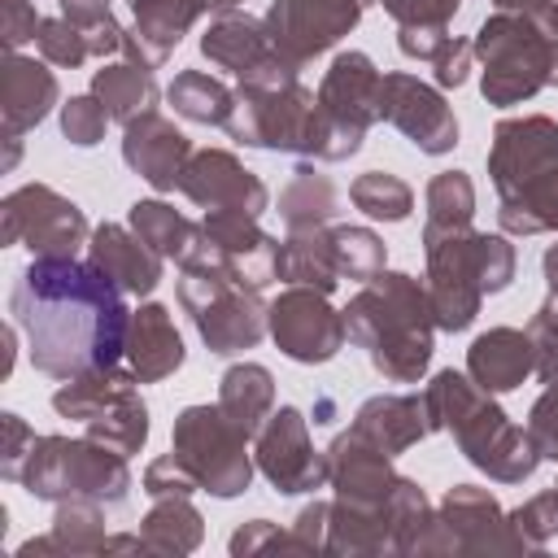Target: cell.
<instances>
[{
	"mask_svg": "<svg viewBox=\"0 0 558 558\" xmlns=\"http://www.w3.org/2000/svg\"><path fill=\"white\" fill-rule=\"evenodd\" d=\"M536 375H541V384H545V388H558V344H554V349H545V353L536 357Z\"/></svg>",
	"mask_w": 558,
	"mask_h": 558,
	"instance_id": "obj_59",
	"label": "cell"
},
{
	"mask_svg": "<svg viewBox=\"0 0 558 558\" xmlns=\"http://www.w3.org/2000/svg\"><path fill=\"white\" fill-rule=\"evenodd\" d=\"M83 436H92V440H100L105 449L131 458V453H140L144 440H148V405L140 401V392H126L122 401H113L109 410H100L96 418H87V423H83Z\"/></svg>",
	"mask_w": 558,
	"mask_h": 558,
	"instance_id": "obj_39",
	"label": "cell"
},
{
	"mask_svg": "<svg viewBox=\"0 0 558 558\" xmlns=\"http://www.w3.org/2000/svg\"><path fill=\"white\" fill-rule=\"evenodd\" d=\"M105 506L96 501H57L52 514V532L39 541H26L17 549V558L31 554H105Z\"/></svg>",
	"mask_w": 558,
	"mask_h": 558,
	"instance_id": "obj_31",
	"label": "cell"
},
{
	"mask_svg": "<svg viewBox=\"0 0 558 558\" xmlns=\"http://www.w3.org/2000/svg\"><path fill=\"white\" fill-rule=\"evenodd\" d=\"M558 170V122L545 113H523V118H501L493 126L488 144V179L497 187V201L532 187Z\"/></svg>",
	"mask_w": 558,
	"mask_h": 558,
	"instance_id": "obj_17",
	"label": "cell"
},
{
	"mask_svg": "<svg viewBox=\"0 0 558 558\" xmlns=\"http://www.w3.org/2000/svg\"><path fill=\"white\" fill-rule=\"evenodd\" d=\"M22 488L39 501H96L105 510L122 506L131 493L126 458L83 436H35L31 458L22 466Z\"/></svg>",
	"mask_w": 558,
	"mask_h": 558,
	"instance_id": "obj_6",
	"label": "cell"
},
{
	"mask_svg": "<svg viewBox=\"0 0 558 558\" xmlns=\"http://www.w3.org/2000/svg\"><path fill=\"white\" fill-rule=\"evenodd\" d=\"M527 436L541 458L558 462V388H545L527 410Z\"/></svg>",
	"mask_w": 558,
	"mask_h": 558,
	"instance_id": "obj_50",
	"label": "cell"
},
{
	"mask_svg": "<svg viewBox=\"0 0 558 558\" xmlns=\"http://www.w3.org/2000/svg\"><path fill=\"white\" fill-rule=\"evenodd\" d=\"M140 488L157 501V497H192L201 484H196V475L187 471V462L170 449V453H161V458H153L148 466H144V480H140Z\"/></svg>",
	"mask_w": 558,
	"mask_h": 558,
	"instance_id": "obj_47",
	"label": "cell"
},
{
	"mask_svg": "<svg viewBox=\"0 0 558 558\" xmlns=\"http://www.w3.org/2000/svg\"><path fill=\"white\" fill-rule=\"evenodd\" d=\"M554 497H558V480H554Z\"/></svg>",
	"mask_w": 558,
	"mask_h": 558,
	"instance_id": "obj_63",
	"label": "cell"
},
{
	"mask_svg": "<svg viewBox=\"0 0 558 558\" xmlns=\"http://www.w3.org/2000/svg\"><path fill=\"white\" fill-rule=\"evenodd\" d=\"M39 13L31 0H0V39L9 52H17L22 44H31L39 35Z\"/></svg>",
	"mask_w": 558,
	"mask_h": 558,
	"instance_id": "obj_52",
	"label": "cell"
},
{
	"mask_svg": "<svg viewBox=\"0 0 558 558\" xmlns=\"http://www.w3.org/2000/svg\"><path fill=\"white\" fill-rule=\"evenodd\" d=\"M92 96L109 109L113 122L131 126L135 118L153 113L157 109V78L148 65H135V61H118V65H100L92 74Z\"/></svg>",
	"mask_w": 558,
	"mask_h": 558,
	"instance_id": "obj_32",
	"label": "cell"
},
{
	"mask_svg": "<svg viewBox=\"0 0 558 558\" xmlns=\"http://www.w3.org/2000/svg\"><path fill=\"white\" fill-rule=\"evenodd\" d=\"M471 61H475V48H471V39H449L436 57H432V70H436V83L440 87H462L466 78H471Z\"/></svg>",
	"mask_w": 558,
	"mask_h": 558,
	"instance_id": "obj_53",
	"label": "cell"
},
{
	"mask_svg": "<svg viewBox=\"0 0 558 558\" xmlns=\"http://www.w3.org/2000/svg\"><path fill=\"white\" fill-rule=\"evenodd\" d=\"M174 296L192 314V327L205 340V349L218 353V357L244 353L266 336V305H262L257 288L231 283L227 275L183 270Z\"/></svg>",
	"mask_w": 558,
	"mask_h": 558,
	"instance_id": "obj_9",
	"label": "cell"
},
{
	"mask_svg": "<svg viewBox=\"0 0 558 558\" xmlns=\"http://www.w3.org/2000/svg\"><path fill=\"white\" fill-rule=\"evenodd\" d=\"M109 122H113L109 109H105L92 92H87V96H70V100L61 105V135H65L70 144H78V148L100 144Z\"/></svg>",
	"mask_w": 558,
	"mask_h": 558,
	"instance_id": "obj_45",
	"label": "cell"
},
{
	"mask_svg": "<svg viewBox=\"0 0 558 558\" xmlns=\"http://www.w3.org/2000/svg\"><path fill=\"white\" fill-rule=\"evenodd\" d=\"M379 70L366 52H336L318 83V109L331 135V161H344L362 148L366 131L379 122Z\"/></svg>",
	"mask_w": 558,
	"mask_h": 558,
	"instance_id": "obj_12",
	"label": "cell"
},
{
	"mask_svg": "<svg viewBox=\"0 0 558 558\" xmlns=\"http://www.w3.org/2000/svg\"><path fill=\"white\" fill-rule=\"evenodd\" d=\"M510 527L523 536L527 549H545L558 536V497H554V488L527 497L523 506H514L510 510Z\"/></svg>",
	"mask_w": 558,
	"mask_h": 558,
	"instance_id": "obj_44",
	"label": "cell"
},
{
	"mask_svg": "<svg viewBox=\"0 0 558 558\" xmlns=\"http://www.w3.org/2000/svg\"><path fill=\"white\" fill-rule=\"evenodd\" d=\"M484 74L488 105H523L545 87H558V35L527 13H493L471 39Z\"/></svg>",
	"mask_w": 558,
	"mask_h": 558,
	"instance_id": "obj_5",
	"label": "cell"
},
{
	"mask_svg": "<svg viewBox=\"0 0 558 558\" xmlns=\"http://www.w3.org/2000/svg\"><path fill=\"white\" fill-rule=\"evenodd\" d=\"M497 222L506 235H541V231H558V170H549L545 179H536L532 187L506 196L497 205Z\"/></svg>",
	"mask_w": 558,
	"mask_h": 558,
	"instance_id": "obj_38",
	"label": "cell"
},
{
	"mask_svg": "<svg viewBox=\"0 0 558 558\" xmlns=\"http://www.w3.org/2000/svg\"><path fill=\"white\" fill-rule=\"evenodd\" d=\"M113 9H109V0H61V17H70L78 31H87V26H96V22H105Z\"/></svg>",
	"mask_w": 558,
	"mask_h": 558,
	"instance_id": "obj_56",
	"label": "cell"
},
{
	"mask_svg": "<svg viewBox=\"0 0 558 558\" xmlns=\"http://www.w3.org/2000/svg\"><path fill=\"white\" fill-rule=\"evenodd\" d=\"M331 240H336V266H340V279H353V283H371L379 270H384V240L371 231V227H331Z\"/></svg>",
	"mask_w": 558,
	"mask_h": 558,
	"instance_id": "obj_42",
	"label": "cell"
},
{
	"mask_svg": "<svg viewBox=\"0 0 558 558\" xmlns=\"http://www.w3.org/2000/svg\"><path fill=\"white\" fill-rule=\"evenodd\" d=\"M344 331L357 349H366L379 379L418 384L436 349V314L427 283L405 270H379L349 296Z\"/></svg>",
	"mask_w": 558,
	"mask_h": 558,
	"instance_id": "obj_2",
	"label": "cell"
},
{
	"mask_svg": "<svg viewBox=\"0 0 558 558\" xmlns=\"http://www.w3.org/2000/svg\"><path fill=\"white\" fill-rule=\"evenodd\" d=\"M466 375L484 392H510L527 375H536V340L519 327H493L471 340L466 349Z\"/></svg>",
	"mask_w": 558,
	"mask_h": 558,
	"instance_id": "obj_26",
	"label": "cell"
},
{
	"mask_svg": "<svg viewBox=\"0 0 558 558\" xmlns=\"http://www.w3.org/2000/svg\"><path fill=\"white\" fill-rule=\"evenodd\" d=\"M57 105V74L22 52H9L0 65V126L4 135H26Z\"/></svg>",
	"mask_w": 558,
	"mask_h": 558,
	"instance_id": "obj_24",
	"label": "cell"
},
{
	"mask_svg": "<svg viewBox=\"0 0 558 558\" xmlns=\"http://www.w3.org/2000/svg\"><path fill=\"white\" fill-rule=\"evenodd\" d=\"M218 405L244 436H257L262 423L275 414V375L262 362L227 366L218 379Z\"/></svg>",
	"mask_w": 558,
	"mask_h": 558,
	"instance_id": "obj_29",
	"label": "cell"
},
{
	"mask_svg": "<svg viewBox=\"0 0 558 558\" xmlns=\"http://www.w3.org/2000/svg\"><path fill=\"white\" fill-rule=\"evenodd\" d=\"M257 471L270 480L275 493L292 497V493H314L327 484V453L314 449L310 440V423L296 405H279L262 432H257V449H253Z\"/></svg>",
	"mask_w": 558,
	"mask_h": 558,
	"instance_id": "obj_16",
	"label": "cell"
},
{
	"mask_svg": "<svg viewBox=\"0 0 558 558\" xmlns=\"http://www.w3.org/2000/svg\"><path fill=\"white\" fill-rule=\"evenodd\" d=\"M336 214H340L336 183L314 166H296V174L279 192V222L288 231H314V227H331Z\"/></svg>",
	"mask_w": 558,
	"mask_h": 558,
	"instance_id": "obj_33",
	"label": "cell"
},
{
	"mask_svg": "<svg viewBox=\"0 0 558 558\" xmlns=\"http://www.w3.org/2000/svg\"><path fill=\"white\" fill-rule=\"evenodd\" d=\"M362 4H384V0H362Z\"/></svg>",
	"mask_w": 558,
	"mask_h": 558,
	"instance_id": "obj_62",
	"label": "cell"
},
{
	"mask_svg": "<svg viewBox=\"0 0 558 558\" xmlns=\"http://www.w3.org/2000/svg\"><path fill=\"white\" fill-rule=\"evenodd\" d=\"M327 519H331V501H318V497L296 514L292 532H296V541H301L310 554H327Z\"/></svg>",
	"mask_w": 558,
	"mask_h": 558,
	"instance_id": "obj_55",
	"label": "cell"
},
{
	"mask_svg": "<svg viewBox=\"0 0 558 558\" xmlns=\"http://www.w3.org/2000/svg\"><path fill=\"white\" fill-rule=\"evenodd\" d=\"M140 536L148 554H192L205 541V519L187 497H157L153 510L140 519Z\"/></svg>",
	"mask_w": 558,
	"mask_h": 558,
	"instance_id": "obj_35",
	"label": "cell"
},
{
	"mask_svg": "<svg viewBox=\"0 0 558 558\" xmlns=\"http://www.w3.org/2000/svg\"><path fill=\"white\" fill-rule=\"evenodd\" d=\"M87 262L100 266L126 296H148L161 283V253H153L131 227L122 222H100L92 227L87 240Z\"/></svg>",
	"mask_w": 558,
	"mask_h": 558,
	"instance_id": "obj_23",
	"label": "cell"
},
{
	"mask_svg": "<svg viewBox=\"0 0 558 558\" xmlns=\"http://www.w3.org/2000/svg\"><path fill=\"white\" fill-rule=\"evenodd\" d=\"M327 484L336 488V501L357 510H388L401 475L392 471V458L362 440L353 427L340 432L327 445Z\"/></svg>",
	"mask_w": 558,
	"mask_h": 558,
	"instance_id": "obj_19",
	"label": "cell"
},
{
	"mask_svg": "<svg viewBox=\"0 0 558 558\" xmlns=\"http://www.w3.org/2000/svg\"><path fill=\"white\" fill-rule=\"evenodd\" d=\"M541 270H545V288H549V301H554V310H558V244H549V248H545V257H541Z\"/></svg>",
	"mask_w": 558,
	"mask_h": 558,
	"instance_id": "obj_58",
	"label": "cell"
},
{
	"mask_svg": "<svg viewBox=\"0 0 558 558\" xmlns=\"http://www.w3.org/2000/svg\"><path fill=\"white\" fill-rule=\"evenodd\" d=\"M35 48L48 65H61V70H78L92 48H87V35L70 22V17H44L39 22V35H35Z\"/></svg>",
	"mask_w": 558,
	"mask_h": 558,
	"instance_id": "obj_43",
	"label": "cell"
},
{
	"mask_svg": "<svg viewBox=\"0 0 558 558\" xmlns=\"http://www.w3.org/2000/svg\"><path fill=\"white\" fill-rule=\"evenodd\" d=\"M244 148L266 153H292L310 161H331L327 122L318 109V92H310L301 78L275 83V87H235V109L222 126Z\"/></svg>",
	"mask_w": 558,
	"mask_h": 558,
	"instance_id": "obj_4",
	"label": "cell"
},
{
	"mask_svg": "<svg viewBox=\"0 0 558 558\" xmlns=\"http://www.w3.org/2000/svg\"><path fill=\"white\" fill-rule=\"evenodd\" d=\"M493 4H497V13H527V17L545 22L558 0H493Z\"/></svg>",
	"mask_w": 558,
	"mask_h": 558,
	"instance_id": "obj_57",
	"label": "cell"
},
{
	"mask_svg": "<svg viewBox=\"0 0 558 558\" xmlns=\"http://www.w3.org/2000/svg\"><path fill=\"white\" fill-rule=\"evenodd\" d=\"M449 39V26H397V48L414 61H432Z\"/></svg>",
	"mask_w": 558,
	"mask_h": 558,
	"instance_id": "obj_54",
	"label": "cell"
},
{
	"mask_svg": "<svg viewBox=\"0 0 558 558\" xmlns=\"http://www.w3.org/2000/svg\"><path fill=\"white\" fill-rule=\"evenodd\" d=\"M179 270L227 275L231 283L266 292L279 279V240L270 231H262L253 214L209 209L196 222V235H192L187 253L179 257Z\"/></svg>",
	"mask_w": 558,
	"mask_h": 558,
	"instance_id": "obj_7",
	"label": "cell"
},
{
	"mask_svg": "<svg viewBox=\"0 0 558 558\" xmlns=\"http://www.w3.org/2000/svg\"><path fill=\"white\" fill-rule=\"evenodd\" d=\"M126 366L135 371L140 384H157L183 366V336L170 318L166 305H140L131 310V331H126Z\"/></svg>",
	"mask_w": 558,
	"mask_h": 558,
	"instance_id": "obj_27",
	"label": "cell"
},
{
	"mask_svg": "<svg viewBox=\"0 0 558 558\" xmlns=\"http://www.w3.org/2000/svg\"><path fill=\"white\" fill-rule=\"evenodd\" d=\"M436 514L449 532L453 554H519V549H527L523 536L510 527V514L480 484H453L445 493V501L436 506Z\"/></svg>",
	"mask_w": 558,
	"mask_h": 558,
	"instance_id": "obj_18",
	"label": "cell"
},
{
	"mask_svg": "<svg viewBox=\"0 0 558 558\" xmlns=\"http://www.w3.org/2000/svg\"><path fill=\"white\" fill-rule=\"evenodd\" d=\"M427 253V296L440 331H466L480 314L484 288L475 266V231L471 227H423Z\"/></svg>",
	"mask_w": 558,
	"mask_h": 558,
	"instance_id": "obj_11",
	"label": "cell"
},
{
	"mask_svg": "<svg viewBox=\"0 0 558 558\" xmlns=\"http://www.w3.org/2000/svg\"><path fill=\"white\" fill-rule=\"evenodd\" d=\"M279 279H283V283L314 288V292H327V296H331V292H336V283H340L331 227L288 231V240L279 244Z\"/></svg>",
	"mask_w": 558,
	"mask_h": 558,
	"instance_id": "obj_30",
	"label": "cell"
},
{
	"mask_svg": "<svg viewBox=\"0 0 558 558\" xmlns=\"http://www.w3.org/2000/svg\"><path fill=\"white\" fill-rule=\"evenodd\" d=\"M349 201L366 214V218H379V222H405L410 209H414V192L405 179L388 174V170H366L349 183Z\"/></svg>",
	"mask_w": 558,
	"mask_h": 558,
	"instance_id": "obj_40",
	"label": "cell"
},
{
	"mask_svg": "<svg viewBox=\"0 0 558 558\" xmlns=\"http://www.w3.org/2000/svg\"><path fill=\"white\" fill-rule=\"evenodd\" d=\"M397 26H449L462 0H384Z\"/></svg>",
	"mask_w": 558,
	"mask_h": 558,
	"instance_id": "obj_51",
	"label": "cell"
},
{
	"mask_svg": "<svg viewBox=\"0 0 558 558\" xmlns=\"http://www.w3.org/2000/svg\"><path fill=\"white\" fill-rule=\"evenodd\" d=\"M166 100L179 118L201 122V126H227V118L235 109V92L205 70H179L174 83L166 87Z\"/></svg>",
	"mask_w": 558,
	"mask_h": 558,
	"instance_id": "obj_36",
	"label": "cell"
},
{
	"mask_svg": "<svg viewBox=\"0 0 558 558\" xmlns=\"http://www.w3.org/2000/svg\"><path fill=\"white\" fill-rule=\"evenodd\" d=\"M541 26H545V31H554V35H558V4H554V9H549V17H545V22H541Z\"/></svg>",
	"mask_w": 558,
	"mask_h": 558,
	"instance_id": "obj_61",
	"label": "cell"
},
{
	"mask_svg": "<svg viewBox=\"0 0 558 558\" xmlns=\"http://www.w3.org/2000/svg\"><path fill=\"white\" fill-rule=\"evenodd\" d=\"M349 427L362 440H371L375 449H384L388 458H397L410 445H418L423 436H432L423 392H379V397H371V401L357 405V414H353Z\"/></svg>",
	"mask_w": 558,
	"mask_h": 558,
	"instance_id": "obj_25",
	"label": "cell"
},
{
	"mask_svg": "<svg viewBox=\"0 0 558 558\" xmlns=\"http://www.w3.org/2000/svg\"><path fill=\"white\" fill-rule=\"evenodd\" d=\"M262 549L310 554V549L296 541V532H279L270 519H253V523H244V527L231 532V554H235V558H248V554H262Z\"/></svg>",
	"mask_w": 558,
	"mask_h": 558,
	"instance_id": "obj_49",
	"label": "cell"
},
{
	"mask_svg": "<svg viewBox=\"0 0 558 558\" xmlns=\"http://www.w3.org/2000/svg\"><path fill=\"white\" fill-rule=\"evenodd\" d=\"M135 13V26L126 31V61L135 65H166L170 52L179 48V39L196 26L201 13H209V0H126Z\"/></svg>",
	"mask_w": 558,
	"mask_h": 558,
	"instance_id": "obj_22",
	"label": "cell"
},
{
	"mask_svg": "<svg viewBox=\"0 0 558 558\" xmlns=\"http://www.w3.org/2000/svg\"><path fill=\"white\" fill-rule=\"evenodd\" d=\"M379 122H392L427 157H445L458 144V118L445 105L440 87L405 70H392L379 78Z\"/></svg>",
	"mask_w": 558,
	"mask_h": 558,
	"instance_id": "obj_15",
	"label": "cell"
},
{
	"mask_svg": "<svg viewBox=\"0 0 558 558\" xmlns=\"http://www.w3.org/2000/svg\"><path fill=\"white\" fill-rule=\"evenodd\" d=\"M262 22L275 52L305 70L362 22V0H275Z\"/></svg>",
	"mask_w": 558,
	"mask_h": 558,
	"instance_id": "obj_14",
	"label": "cell"
},
{
	"mask_svg": "<svg viewBox=\"0 0 558 558\" xmlns=\"http://www.w3.org/2000/svg\"><path fill=\"white\" fill-rule=\"evenodd\" d=\"M235 4H244V0H209L214 13H227V9H235Z\"/></svg>",
	"mask_w": 558,
	"mask_h": 558,
	"instance_id": "obj_60",
	"label": "cell"
},
{
	"mask_svg": "<svg viewBox=\"0 0 558 558\" xmlns=\"http://www.w3.org/2000/svg\"><path fill=\"white\" fill-rule=\"evenodd\" d=\"M266 331L279 344V353H288L301 366H323L331 362L349 331H344V310H331L327 292L314 288H296L288 283L270 305H266Z\"/></svg>",
	"mask_w": 558,
	"mask_h": 558,
	"instance_id": "obj_13",
	"label": "cell"
},
{
	"mask_svg": "<svg viewBox=\"0 0 558 558\" xmlns=\"http://www.w3.org/2000/svg\"><path fill=\"white\" fill-rule=\"evenodd\" d=\"M135 371H118V366H105V371H87L78 379H61V388L52 392V410L61 418H74V423H87L96 418L100 410H109L113 401H122L126 392H135Z\"/></svg>",
	"mask_w": 558,
	"mask_h": 558,
	"instance_id": "obj_34",
	"label": "cell"
},
{
	"mask_svg": "<svg viewBox=\"0 0 558 558\" xmlns=\"http://www.w3.org/2000/svg\"><path fill=\"white\" fill-rule=\"evenodd\" d=\"M475 266H480V288H484V296L506 292L510 279H514V244H510L506 235L475 231Z\"/></svg>",
	"mask_w": 558,
	"mask_h": 558,
	"instance_id": "obj_46",
	"label": "cell"
},
{
	"mask_svg": "<svg viewBox=\"0 0 558 558\" xmlns=\"http://www.w3.org/2000/svg\"><path fill=\"white\" fill-rule=\"evenodd\" d=\"M475 183L466 170H440L427 183V227H471Z\"/></svg>",
	"mask_w": 558,
	"mask_h": 558,
	"instance_id": "obj_41",
	"label": "cell"
},
{
	"mask_svg": "<svg viewBox=\"0 0 558 558\" xmlns=\"http://www.w3.org/2000/svg\"><path fill=\"white\" fill-rule=\"evenodd\" d=\"M201 52H205L209 65H218V70H227L235 78H248L257 65H266L275 57V44H270L262 17H248V13L227 9L201 35Z\"/></svg>",
	"mask_w": 558,
	"mask_h": 558,
	"instance_id": "obj_28",
	"label": "cell"
},
{
	"mask_svg": "<svg viewBox=\"0 0 558 558\" xmlns=\"http://www.w3.org/2000/svg\"><path fill=\"white\" fill-rule=\"evenodd\" d=\"M9 314L26 336L31 366L48 379L118 366L126 353V292L92 262L31 257L9 292Z\"/></svg>",
	"mask_w": 558,
	"mask_h": 558,
	"instance_id": "obj_1",
	"label": "cell"
},
{
	"mask_svg": "<svg viewBox=\"0 0 558 558\" xmlns=\"http://www.w3.org/2000/svg\"><path fill=\"white\" fill-rule=\"evenodd\" d=\"M126 227L153 248V253H161L166 262H179L183 253H187V244H192V235H196V222L192 218H183L174 205H166V201H135L131 205V214H126Z\"/></svg>",
	"mask_w": 558,
	"mask_h": 558,
	"instance_id": "obj_37",
	"label": "cell"
},
{
	"mask_svg": "<svg viewBox=\"0 0 558 558\" xmlns=\"http://www.w3.org/2000/svg\"><path fill=\"white\" fill-rule=\"evenodd\" d=\"M170 449L187 462L201 493L209 497H240L253 480L248 436L222 414V405H187L174 418Z\"/></svg>",
	"mask_w": 558,
	"mask_h": 558,
	"instance_id": "obj_8",
	"label": "cell"
},
{
	"mask_svg": "<svg viewBox=\"0 0 558 558\" xmlns=\"http://www.w3.org/2000/svg\"><path fill=\"white\" fill-rule=\"evenodd\" d=\"M92 227L83 209L48 183H22L0 201V244H22L31 257H78Z\"/></svg>",
	"mask_w": 558,
	"mask_h": 558,
	"instance_id": "obj_10",
	"label": "cell"
},
{
	"mask_svg": "<svg viewBox=\"0 0 558 558\" xmlns=\"http://www.w3.org/2000/svg\"><path fill=\"white\" fill-rule=\"evenodd\" d=\"M192 140L170 122L161 118L157 109L135 118L126 131H122V161L153 187V192H174L187 161H192Z\"/></svg>",
	"mask_w": 558,
	"mask_h": 558,
	"instance_id": "obj_21",
	"label": "cell"
},
{
	"mask_svg": "<svg viewBox=\"0 0 558 558\" xmlns=\"http://www.w3.org/2000/svg\"><path fill=\"white\" fill-rule=\"evenodd\" d=\"M179 192L196 205V209H240V214H262L270 205V192L266 183L244 170V161L227 148H201L192 153L183 179H179Z\"/></svg>",
	"mask_w": 558,
	"mask_h": 558,
	"instance_id": "obj_20",
	"label": "cell"
},
{
	"mask_svg": "<svg viewBox=\"0 0 558 558\" xmlns=\"http://www.w3.org/2000/svg\"><path fill=\"white\" fill-rule=\"evenodd\" d=\"M423 405H427V423L432 432H449L462 449V458L484 471L497 484H523L541 453L527 436V427H514L506 418V410L493 401V392H484L471 375L458 371H436L432 384L423 388Z\"/></svg>",
	"mask_w": 558,
	"mask_h": 558,
	"instance_id": "obj_3",
	"label": "cell"
},
{
	"mask_svg": "<svg viewBox=\"0 0 558 558\" xmlns=\"http://www.w3.org/2000/svg\"><path fill=\"white\" fill-rule=\"evenodd\" d=\"M0 475L9 480V484H22V466H26V458H31V445H35V432L26 427V418L22 414H13V410H4L0 414Z\"/></svg>",
	"mask_w": 558,
	"mask_h": 558,
	"instance_id": "obj_48",
	"label": "cell"
}]
</instances>
